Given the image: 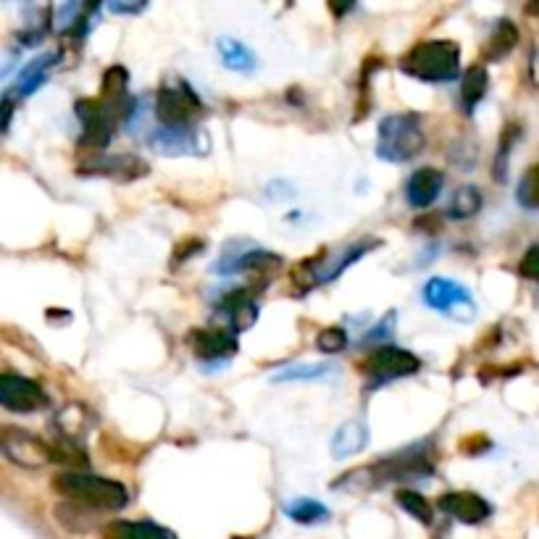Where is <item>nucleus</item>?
Instances as JSON below:
<instances>
[{
  "label": "nucleus",
  "instance_id": "nucleus-1",
  "mask_svg": "<svg viewBox=\"0 0 539 539\" xmlns=\"http://www.w3.org/2000/svg\"><path fill=\"white\" fill-rule=\"evenodd\" d=\"M58 495H64L69 503L90 511H121L127 508L129 492L116 479L85 474V471H64L53 479Z\"/></svg>",
  "mask_w": 539,
  "mask_h": 539
},
{
  "label": "nucleus",
  "instance_id": "nucleus-2",
  "mask_svg": "<svg viewBox=\"0 0 539 539\" xmlns=\"http://www.w3.org/2000/svg\"><path fill=\"white\" fill-rule=\"evenodd\" d=\"M400 69L429 85L450 82L461 71V48L453 40H424L405 53Z\"/></svg>",
  "mask_w": 539,
  "mask_h": 539
},
{
  "label": "nucleus",
  "instance_id": "nucleus-3",
  "mask_svg": "<svg viewBox=\"0 0 539 539\" xmlns=\"http://www.w3.org/2000/svg\"><path fill=\"white\" fill-rule=\"evenodd\" d=\"M426 145L421 119L416 114H390L376 129V156L387 164H408Z\"/></svg>",
  "mask_w": 539,
  "mask_h": 539
},
{
  "label": "nucleus",
  "instance_id": "nucleus-4",
  "mask_svg": "<svg viewBox=\"0 0 539 539\" xmlns=\"http://www.w3.org/2000/svg\"><path fill=\"white\" fill-rule=\"evenodd\" d=\"M206 114L203 100L187 85L185 79H169L161 85L156 95L158 127L171 132H195L200 116Z\"/></svg>",
  "mask_w": 539,
  "mask_h": 539
},
{
  "label": "nucleus",
  "instance_id": "nucleus-5",
  "mask_svg": "<svg viewBox=\"0 0 539 539\" xmlns=\"http://www.w3.org/2000/svg\"><path fill=\"white\" fill-rule=\"evenodd\" d=\"M379 245H382V240L363 237L361 242H353V245L337 250V253H321L319 258H308L295 271V279H298L303 290H313V287L334 282L337 277H342V271L350 269L355 261H361L369 250L379 248Z\"/></svg>",
  "mask_w": 539,
  "mask_h": 539
},
{
  "label": "nucleus",
  "instance_id": "nucleus-6",
  "mask_svg": "<svg viewBox=\"0 0 539 539\" xmlns=\"http://www.w3.org/2000/svg\"><path fill=\"white\" fill-rule=\"evenodd\" d=\"M421 369V361L413 353L403 348H395V345H382L376 348L374 353L366 355V361L361 363V374L369 379V387H382V384H390L395 379H403V376H413Z\"/></svg>",
  "mask_w": 539,
  "mask_h": 539
},
{
  "label": "nucleus",
  "instance_id": "nucleus-7",
  "mask_svg": "<svg viewBox=\"0 0 539 539\" xmlns=\"http://www.w3.org/2000/svg\"><path fill=\"white\" fill-rule=\"evenodd\" d=\"M424 303L432 311L445 313L447 319L461 321V324L476 319V303L471 292L447 277H432L424 284Z\"/></svg>",
  "mask_w": 539,
  "mask_h": 539
},
{
  "label": "nucleus",
  "instance_id": "nucleus-8",
  "mask_svg": "<svg viewBox=\"0 0 539 539\" xmlns=\"http://www.w3.org/2000/svg\"><path fill=\"white\" fill-rule=\"evenodd\" d=\"M0 450L8 461L22 466V469H40L45 463H53V447L45 445L35 434L16 429V426H3Z\"/></svg>",
  "mask_w": 539,
  "mask_h": 539
},
{
  "label": "nucleus",
  "instance_id": "nucleus-9",
  "mask_svg": "<svg viewBox=\"0 0 539 539\" xmlns=\"http://www.w3.org/2000/svg\"><path fill=\"white\" fill-rule=\"evenodd\" d=\"M77 116L79 124H82V148L95 150L100 156V150L106 148L114 137V127L119 121L108 114L98 98L77 100Z\"/></svg>",
  "mask_w": 539,
  "mask_h": 539
},
{
  "label": "nucleus",
  "instance_id": "nucleus-10",
  "mask_svg": "<svg viewBox=\"0 0 539 539\" xmlns=\"http://www.w3.org/2000/svg\"><path fill=\"white\" fill-rule=\"evenodd\" d=\"M148 164L132 153H100V156L87 158L85 164L79 166V177H106L116 182H135V179L148 174Z\"/></svg>",
  "mask_w": 539,
  "mask_h": 539
},
{
  "label": "nucleus",
  "instance_id": "nucleus-11",
  "mask_svg": "<svg viewBox=\"0 0 539 539\" xmlns=\"http://www.w3.org/2000/svg\"><path fill=\"white\" fill-rule=\"evenodd\" d=\"M0 405L11 413H35L48 405V395L35 379L3 374L0 376Z\"/></svg>",
  "mask_w": 539,
  "mask_h": 539
},
{
  "label": "nucleus",
  "instance_id": "nucleus-12",
  "mask_svg": "<svg viewBox=\"0 0 539 539\" xmlns=\"http://www.w3.org/2000/svg\"><path fill=\"white\" fill-rule=\"evenodd\" d=\"M187 345L198 361H227L237 353V332L232 327L192 329L187 334Z\"/></svg>",
  "mask_w": 539,
  "mask_h": 539
},
{
  "label": "nucleus",
  "instance_id": "nucleus-13",
  "mask_svg": "<svg viewBox=\"0 0 539 539\" xmlns=\"http://www.w3.org/2000/svg\"><path fill=\"white\" fill-rule=\"evenodd\" d=\"M442 185H445V174L434 166H424V169H416L405 182V200L408 206L416 208V211H424L440 198Z\"/></svg>",
  "mask_w": 539,
  "mask_h": 539
},
{
  "label": "nucleus",
  "instance_id": "nucleus-14",
  "mask_svg": "<svg viewBox=\"0 0 539 539\" xmlns=\"http://www.w3.org/2000/svg\"><path fill=\"white\" fill-rule=\"evenodd\" d=\"M440 508L445 513H450L455 521L469 526L482 524L492 513L490 503H487L484 497L476 495V492H447V495L440 497Z\"/></svg>",
  "mask_w": 539,
  "mask_h": 539
},
{
  "label": "nucleus",
  "instance_id": "nucleus-15",
  "mask_svg": "<svg viewBox=\"0 0 539 539\" xmlns=\"http://www.w3.org/2000/svg\"><path fill=\"white\" fill-rule=\"evenodd\" d=\"M221 316H227L229 327L235 329L237 334L250 329L258 319V305L253 300V290L250 287H242V290L227 292L219 303Z\"/></svg>",
  "mask_w": 539,
  "mask_h": 539
},
{
  "label": "nucleus",
  "instance_id": "nucleus-16",
  "mask_svg": "<svg viewBox=\"0 0 539 539\" xmlns=\"http://www.w3.org/2000/svg\"><path fill=\"white\" fill-rule=\"evenodd\" d=\"M148 142L153 145L156 153H164V156H187V153H198L195 148H200V153H206V142L200 137V132H171V129L156 127L150 132Z\"/></svg>",
  "mask_w": 539,
  "mask_h": 539
},
{
  "label": "nucleus",
  "instance_id": "nucleus-17",
  "mask_svg": "<svg viewBox=\"0 0 539 539\" xmlns=\"http://www.w3.org/2000/svg\"><path fill=\"white\" fill-rule=\"evenodd\" d=\"M58 58H61V53H45V56H37L35 61H29L24 69H19L16 82L6 90L8 98H27V95L35 93L37 87L48 79V71L56 66Z\"/></svg>",
  "mask_w": 539,
  "mask_h": 539
},
{
  "label": "nucleus",
  "instance_id": "nucleus-18",
  "mask_svg": "<svg viewBox=\"0 0 539 539\" xmlns=\"http://www.w3.org/2000/svg\"><path fill=\"white\" fill-rule=\"evenodd\" d=\"M366 445H369V426H366V421L350 419L334 432L329 450H332V458H337V461H348L353 455L363 453Z\"/></svg>",
  "mask_w": 539,
  "mask_h": 539
},
{
  "label": "nucleus",
  "instance_id": "nucleus-19",
  "mask_svg": "<svg viewBox=\"0 0 539 539\" xmlns=\"http://www.w3.org/2000/svg\"><path fill=\"white\" fill-rule=\"evenodd\" d=\"M216 50H219L221 64L227 66L229 71H237V74L256 71V53L242 43V40H237V37H219V40H216Z\"/></svg>",
  "mask_w": 539,
  "mask_h": 539
},
{
  "label": "nucleus",
  "instance_id": "nucleus-20",
  "mask_svg": "<svg viewBox=\"0 0 539 539\" xmlns=\"http://www.w3.org/2000/svg\"><path fill=\"white\" fill-rule=\"evenodd\" d=\"M103 539H174V534L153 521H114L103 529Z\"/></svg>",
  "mask_w": 539,
  "mask_h": 539
},
{
  "label": "nucleus",
  "instance_id": "nucleus-21",
  "mask_svg": "<svg viewBox=\"0 0 539 539\" xmlns=\"http://www.w3.org/2000/svg\"><path fill=\"white\" fill-rule=\"evenodd\" d=\"M487 87H490V74L482 64L469 66L466 74L461 79V108L466 114H474V108L482 103V98L487 95Z\"/></svg>",
  "mask_w": 539,
  "mask_h": 539
},
{
  "label": "nucleus",
  "instance_id": "nucleus-22",
  "mask_svg": "<svg viewBox=\"0 0 539 539\" xmlns=\"http://www.w3.org/2000/svg\"><path fill=\"white\" fill-rule=\"evenodd\" d=\"M516 45H518L516 24H513L511 19H500V22L495 24V29H492L487 45H484V58H487V61H500V58L508 56Z\"/></svg>",
  "mask_w": 539,
  "mask_h": 539
},
{
  "label": "nucleus",
  "instance_id": "nucleus-23",
  "mask_svg": "<svg viewBox=\"0 0 539 539\" xmlns=\"http://www.w3.org/2000/svg\"><path fill=\"white\" fill-rule=\"evenodd\" d=\"M284 513L287 518H292L295 524L303 526H313V524H324L329 521V508L313 497H295L290 503H284Z\"/></svg>",
  "mask_w": 539,
  "mask_h": 539
},
{
  "label": "nucleus",
  "instance_id": "nucleus-24",
  "mask_svg": "<svg viewBox=\"0 0 539 539\" xmlns=\"http://www.w3.org/2000/svg\"><path fill=\"white\" fill-rule=\"evenodd\" d=\"M334 374L332 363H295V366H287L279 374L271 376L274 384H292V382H321L327 376Z\"/></svg>",
  "mask_w": 539,
  "mask_h": 539
},
{
  "label": "nucleus",
  "instance_id": "nucleus-25",
  "mask_svg": "<svg viewBox=\"0 0 539 539\" xmlns=\"http://www.w3.org/2000/svg\"><path fill=\"white\" fill-rule=\"evenodd\" d=\"M482 203L484 198L479 187L466 185L453 195L450 206H447V216H450V219H471V216L482 211Z\"/></svg>",
  "mask_w": 539,
  "mask_h": 539
},
{
  "label": "nucleus",
  "instance_id": "nucleus-26",
  "mask_svg": "<svg viewBox=\"0 0 539 539\" xmlns=\"http://www.w3.org/2000/svg\"><path fill=\"white\" fill-rule=\"evenodd\" d=\"M395 500H398V505L403 508L408 516H413L416 521H421L424 526H429L434 521V508L429 505V500H426L421 492L416 490H400L398 495H395Z\"/></svg>",
  "mask_w": 539,
  "mask_h": 539
},
{
  "label": "nucleus",
  "instance_id": "nucleus-27",
  "mask_svg": "<svg viewBox=\"0 0 539 539\" xmlns=\"http://www.w3.org/2000/svg\"><path fill=\"white\" fill-rule=\"evenodd\" d=\"M516 200L518 206L526 208V211H539V164L529 166L521 174L516 187Z\"/></svg>",
  "mask_w": 539,
  "mask_h": 539
},
{
  "label": "nucleus",
  "instance_id": "nucleus-28",
  "mask_svg": "<svg viewBox=\"0 0 539 539\" xmlns=\"http://www.w3.org/2000/svg\"><path fill=\"white\" fill-rule=\"evenodd\" d=\"M395 327H398V311H387L374 329H369V332L363 334V340L358 342V345H361V348L382 345V342H387L390 337H395Z\"/></svg>",
  "mask_w": 539,
  "mask_h": 539
},
{
  "label": "nucleus",
  "instance_id": "nucleus-29",
  "mask_svg": "<svg viewBox=\"0 0 539 539\" xmlns=\"http://www.w3.org/2000/svg\"><path fill=\"white\" fill-rule=\"evenodd\" d=\"M348 342H350V337L345 329L327 327V329H321V334L316 337V348H319V353H324V355H337L348 348Z\"/></svg>",
  "mask_w": 539,
  "mask_h": 539
},
{
  "label": "nucleus",
  "instance_id": "nucleus-30",
  "mask_svg": "<svg viewBox=\"0 0 539 539\" xmlns=\"http://www.w3.org/2000/svg\"><path fill=\"white\" fill-rule=\"evenodd\" d=\"M518 135H521V129H518V124H508L503 132V137H500V148H497V158H495V179L497 182H503L505 174H508V153H511V145L518 140Z\"/></svg>",
  "mask_w": 539,
  "mask_h": 539
},
{
  "label": "nucleus",
  "instance_id": "nucleus-31",
  "mask_svg": "<svg viewBox=\"0 0 539 539\" xmlns=\"http://www.w3.org/2000/svg\"><path fill=\"white\" fill-rule=\"evenodd\" d=\"M518 274L529 282H539V242L524 253V258L518 263Z\"/></svg>",
  "mask_w": 539,
  "mask_h": 539
},
{
  "label": "nucleus",
  "instance_id": "nucleus-32",
  "mask_svg": "<svg viewBox=\"0 0 539 539\" xmlns=\"http://www.w3.org/2000/svg\"><path fill=\"white\" fill-rule=\"evenodd\" d=\"M145 3H116V0H111V3H106V11H111V14H121V16H135L140 14V11H145Z\"/></svg>",
  "mask_w": 539,
  "mask_h": 539
},
{
  "label": "nucleus",
  "instance_id": "nucleus-33",
  "mask_svg": "<svg viewBox=\"0 0 539 539\" xmlns=\"http://www.w3.org/2000/svg\"><path fill=\"white\" fill-rule=\"evenodd\" d=\"M529 79L534 87H539V45H534L532 58H529Z\"/></svg>",
  "mask_w": 539,
  "mask_h": 539
}]
</instances>
